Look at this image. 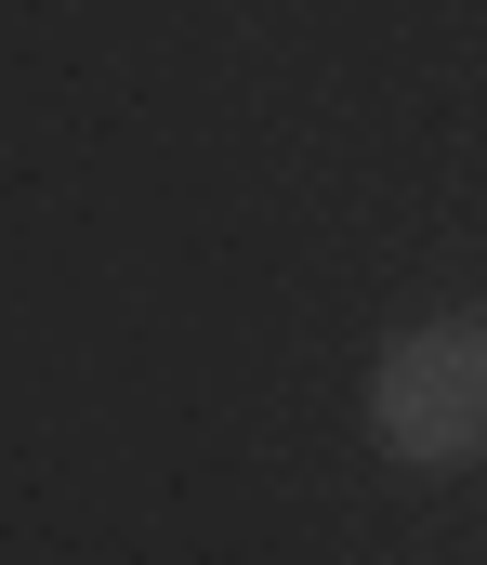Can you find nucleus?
<instances>
[{"mask_svg": "<svg viewBox=\"0 0 487 565\" xmlns=\"http://www.w3.org/2000/svg\"><path fill=\"white\" fill-rule=\"evenodd\" d=\"M369 447L409 473H475L487 460V316H422L369 369Z\"/></svg>", "mask_w": 487, "mask_h": 565, "instance_id": "nucleus-1", "label": "nucleus"}]
</instances>
